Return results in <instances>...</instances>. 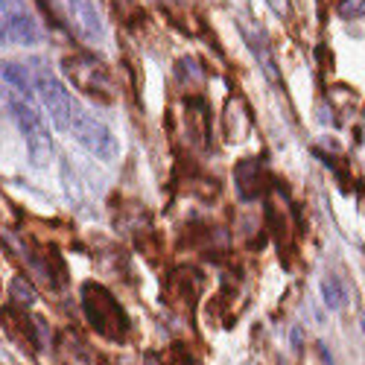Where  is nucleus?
Listing matches in <instances>:
<instances>
[{
  "instance_id": "nucleus-13",
  "label": "nucleus",
  "mask_w": 365,
  "mask_h": 365,
  "mask_svg": "<svg viewBox=\"0 0 365 365\" xmlns=\"http://www.w3.org/2000/svg\"><path fill=\"white\" fill-rule=\"evenodd\" d=\"M12 298L18 304H33L36 301V292H33V287H29L24 278H18V281H12Z\"/></svg>"
},
{
  "instance_id": "nucleus-2",
  "label": "nucleus",
  "mask_w": 365,
  "mask_h": 365,
  "mask_svg": "<svg viewBox=\"0 0 365 365\" xmlns=\"http://www.w3.org/2000/svg\"><path fill=\"white\" fill-rule=\"evenodd\" d=\"M62 71L71 79V85L76 91H82L85 97L97 100V103H114L117 100V82L108 71L106 62H100L97 56L91 53H68L62 58Z\"/></svg>"
},
{
  "instance_id": "nucleus-15",
  "label": "nucleus",
  "mask_w": 365,
  "mask_h": 365,
  "mask_svg": "<svg viewBox=\"0 0 365 365\" xmlns=\"http://www.w3.org/2000/svg\"><path fill=\"white\" fill-rule=\"evenodd\" d=\"M266 4L272 6V12H278V15H289V0H266Z\"/></svg>"
},
{
  "instance_id": "nucleus-7",
  "label": "nucleus",
  "mask_w": 365,
  "mask_h": 365,
  "mask_svg": "<svg viewBox=\"0 0 365 365\" xmlns=\"http://www.w3.org/2000/svg\"><path fill=\"white\" fill-rule=\"evenodd\" d=\"M234 187L246 202L263 196V190H266V167L260 161H240L237 170H234Z\"/></svg>"
},
{
  "instance_id": "nucleus-4",
  "label": "nucleus",
  "mask_w": 365,
  "mask_h": 365,
  "mask_svg": "<svg viewBox=\"0 0 365 365\" xmlns=\"http://www.w3.org/2000/svg\"><path fill=\"white\" fill-rule=\"evenodd\" d=\"M33 91L38 94V103L44 106V111L50 114L53 126L62 129L65 135H71L76 129V123L85 117V108L73 100L71 91L62 82H58L50 71H38L33 76Z\"/></svg>"
},
{
  "instance_id": "nucleus-6",
  "label": "nucleus",
  "mask_w": 365,
  "mask_h": 365,
  "mask_svg": "<svg viewBox=\"0 0 365 365\" xmlns=\"http://www.w3.org/2000/svg\"><path fill=\"white\" fill-rule=\"evenodd\" d=\"M71 138L79 140L88 152H94V155L103 158V161H111L117 155V138L111 135L108 126H103L100 120H94L88 111H85V117L76 123V129L71 132Z\"/></svg>"
},
{
  "instance_id": "nucleus-11",
  "label": "nucleus",
  "mask_w": 365,
  "mask_h": 365,
  "mask_svg": "<svg viewBox=\"0 0 365 365\" xmlns=\"http://www.w3.org/2000/svg\"><path fill=\"white\" fill-rule=\"evenodd\" d=\"M322 298H324V304L330 310H342L345 301H348V292H345L339 278H324L322 281Z\"/></svg>"
},
{
  "instance_id": "nucleus-12",
  "label": "nucleus",
  "mask_w": 365,
  "mask_h": 365,
  "mask_svg": "<svg viewBox=\"0 0 365 365\" xmlns=\"http://www.w3.org/2000/svg\"><path fill=\"white\" fill-rule=\"evenodd\" d=\"M47 4H50V9L56 12V18H65L68 26H71V18H73V12H76V6H79V0H47Z\"/></svg>"
},
{
  "instance_id": "nucleus-16",
  "label": "nucleus",
  "mask_w": 365,
  "mask_h": 365,
  "mask_svg": "<svg viewBox=\"0 0 365 365\" xmlns=\"http://www.w3.org/2000/svg\"><path fill=\"white\" fill-rule=\"evenodd\" d=\"M0 44H9V33H6V24L0 18Z\"/></svg>"
},
{
  "instance_id": "nucleus-17",
  "label": "nucleus",
  "mask_w": 365,
  "mask_h": 365,
  "mask_svg": "<svg viewBox=\"0 0 365 365\" xmlns=\"http://www.w3.org/2000/svg\"><path fill=\"white\" fill-rule=\"evenodd\" d=\"M4 100H6V97H4V91H0V106H4Z\"/></svg>"
},
{
  "instance_id": "nucleus-5",
  "label": "nucleus",
  "mask_w": 365,
  "mask_h": 365,
  "mask_svg": "<svg viewBox=\"0 0 365 365\" xmlns=\"http://www.w3.org/2000/svg\"><path fill=\"white\" fill-rule=\"evenodd\" d=\"M0 18L6 24V33H9L12 44L29 47V44H38L44 38L36 15L29 12V6L24 0H0Z\"/></svg>"
},
{
  "instance_id": "nucleus-3",
  "label": "nucleus",
  "mask_w": 365,
  "mask_h": 365,
  "mask_svg": "<svg viewBox=\"0 0 365 365\" xmlns=\"http://www.w3.org/2000/svg\"><path fill=\"white\" fill-rule=\"evenodd\" d=\"M82 310H85L88 324L94 327L100 336H106L111 342L126 339V333L132 327L129 316L103 284H85L82 287Z\"/></svg>"
},
{
  "instance_id": "nucleus-8",
  "label": "nucleus",
  "mask_w": 365,
  "mask_h": 365,
  "mask_svg": "<svg viewBox=\"0 0 365 365\" xmlns=\"http://www.w3.org/2000/svg\"><path fill=\"white\" fill-rule=\"evenodd\" d=\"M71 26H73V33L85 41H100L103 38V21H100V12L91 0H79V6L71 18Z\"/></svg>"
},
{
  "instance_id": "nucleus-18",
  "label": "nucleus",
  "mask_w": 365,
  "mask_h": 365,
  "mask_svg": "<svg viewBox=\"0 0 365 365\" xmlns=\"http://www.w3.org/2000/svg\"><path fill=\"white\" fill-rule=\"evenodd\" d=\"M322 4H327V0H322Z\"/></svg>"
},
{
  "instance_id": "nucleus-1",
  "label": "nucleus",
  "mask_w": 365,
  "mask_h": 365,
  "mask_svg": "<svg viewBox=\"0 0 365 365\" xmlns=\"http://www.w3.org/2000/svg\"><path fill=\"white\" fill-rule=\"evenodd\" d=\"M6 106H9L12 117H15L18 132L24 135L29 161H33L36 167H44L50 161V155H53V138L47 132V123H44V117H41L33 94L9 91V94H6Z\"/></svg>"
},
{
  "instance_id": "nucleus-14",
  "label": "nucleus",
  "mask_w": 365,
  "mask_h": 365,
  "mask_svg": "<svg viewBox=\"0 0 365 365\" xmlns=\"http://www.w3.org/2000/svg\"><path fill=\"white\" fill-rule=\"evenodd\" d=\"M339 15H342L345 21L362 18V15H365V0H342V4H339Z\"/></svg>"
},
{
  "instance_id": "nucleus-10",
  "label": "nucleus",
  "mask_w": 365,
  "mask_h": 365,
  "mask_svg": "<svg viewBox=\"0 0 365 365\" xmlns=\"http://www.w3.org/2000/svg\"><path fill=\"white\" fill-rule=\"evenodd\" d=\"M0 76L12 85V91H21V94H36L33 79H29L24 65H18V62H0Z\"/></svg>"
},
{
  "instance_id": "nucleus-9",
  "label": "nucleus",
  "mask_w": 365,
  "mask_h": 365,
  "mask_svg": "<svg viewBox=\"0 0 365 365\" xmlns=\"http://www.w3.org/2000/svg\"><path fill=\"white\" fill-rule=\"evenodd\" d=\"M242 29V36H246V41H249V47H252V53H255V58L260 62V68H263V73L278 85V73H275V58H272V53H269V44H266V38H263V33L257 29V33H252V29L242 24L240 26Z\"/></svg>"
}]
</instances>
